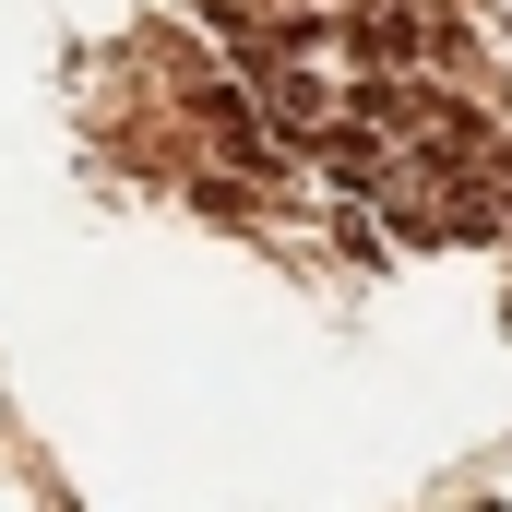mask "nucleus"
Listing matches in <instances>:
<instances>
[{"label": "nucleus", "mask_w": 512, "mask_h": 512, "mask_svg": "<svg viewBox=\"0 0 512 512\" xmlns=\"http://www.w3.org/2000/svg\"><path fill=\"white\" fill-rule=\"evenodd\" d=\"M310 155H322V179H346V191H393V179H405L393 131H370V120H334V131H310Z\"/></svg>", "instance_id": "obj_1"}]
</instances>
